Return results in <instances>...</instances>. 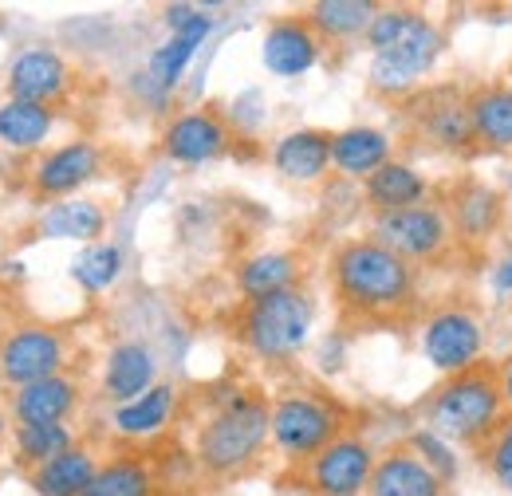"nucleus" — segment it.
Returning a JSON list of instances; mask_svg holds the SVG:
<instances>
[{
    "label": "nucleus",
    "mask_w": 512,
    "mask_h": 496,
    "mask_svg": "<svg viewBox=\"0 0 512 496\" xmlns=\"http://www.w3.org/2000/svg\"><path fill=\"white\" fill-rule=\"evenodd\" d=\"M446 52V32L438 20H430L426 12L418 16V24L386 52H375L371 56V67H367V83L386 95V99H402L418 87L422 75H430L438 60Z\"/></svg>",
    "instance_id": "nucleus-7"
},
{
    "label": "nucleus",
    "mask_w": 512,
    "mask_h": 496,
    "mask_svg": "<svg viewBox=\"0 0 512 496\" xmlns=\"http://www.w3.org/2000/svg\"><path fill=\"white\" fill-rule=\"evenodd\" d=\"M449 485L410 449V445H394L379 453L375 473L367 496H446Z\"/></svg>",
    "instance_id": "nucleus-18"
},
{
    "label": "nucleus",
    "mask_w": 512,
    "mask_h": 496,
    "mask_svg": "<svg viewBox=\"0 0 512 496\" xmlns=\"http://www.w3.org/2000/svg\"><path fill=\"white\" fill-rule=\"evenodd\" d=\"M123 276V248L119 245H87L79 252V260L71 264V280L83 292H107L115 280Z\"/></svg>",
    "instance_id": "nucleus-33"
},
{
    "label": "nucleus",
    "mask_w": 512,
    "mask_h": 496,
    "mask_svg": "<svg viewBox=\"0 0 512 496\" xmlns=\"http://www.w3.org/2000/svg\"><path fill=\"white\" fill-rule=\"evenodd\" d=\"M390 134L379 126H347L331 134V170L351 182H367L375 170H383L390 154Z\"/></svg>",
    "instance_id": "nucleus-22"
},
{
    "label": "nucleus",
    "mask_w": 512,
    "mask_h": 496,
    "mask_svg": "<svg viewBox=\"0 0 512 496\" xmlns=\"http://www.w3.org/2000/svg\"><path fill=\"white\" fill-rule=\"evenodd\" d=\"M158 493V469L150 465V457L138 453H119L99 461L91 485L83 496H154Z\"/></svg>",
    "instance_id": "nucleus-27"
},
{
    "label": "nucleus",
    "mask_w": 512,
    "mask_h": 496,
    "mask_svg": "<svg viewBox=\"0 0 512 496\" xmlns=\"http://www.w3.org/2000/svg\"><path fill=\"white\" fill-rule=\"evenodd\" d=\"M268 441L272 402L256 390H229L193 434V465L213 481H229L253 469Z\"/></svg>",
    "instance_id": "nucleus-2"
},
{
    "label": "nucleus",
    "mask_w": 512,
    "mask_h": 496,
    "mask_svg": "<svg viewBox=\"0 0 512 496\" xmlns=\"http://www.w3.org/2000/svg\"><path fill=\"white\" fill-rule=\"evenodd\" d=\"M430 182L422 170H414L410 162L402 158H390L383 170H375L367 182H363V201L375 209V213H398V209H414V205H426L430 201Z\"/></svg>",
    "instance_id": "nucleus-24"
},
{
    "label": "nucleus",
    "mask_w": 512,
    "mask_h": 496,
    "mask_svg": "<svg viewBox=\"0 0 512 496\" xmlns=\"http://www.w3.org/2000/svg\"><path fill=\"white\" fill-rule=\"evenodd\" d=\"M79 406V382L71 374L28 382L12 394V418L16 426H56L67 422Z\"/></svg>",
    "instance_id": "nucleus-21"
},
{
    "label": "nucleus",
    "mask_w": 512,
    "mask_h": 496,
    "mask_svg": "<svg viewBox=\"0 0 512 496\" xmlns=\"http://www.w3.org/2000/svg\"><path fill=\"white\" fill-rule=\"evenodd\" d=\"M418 8H410V4H386L375 12V20H371V28H367V36H363V44L371 48V56L375 52H386V48H394L414 24H418Z\"/></svg>",
    "instance_id": "nucleus-34"
},
{
    "label": "nucleus",
    "mask_w": 512,
    "mask_h": 496,
    "mask_svg": "<svg viewBox=\"0 0 512 496\" xmlns=\"http://www.w3.org/2000/svg\"><path fill=\"white\" fill-rule=\"evenodd\" d=\"M505 414L509 410H505V394H501L493 363H481L473 371L442 378L430 390V398L422 402L426 430L442 434L453 445H465L473 453L493 437Z\"/></svg>",
    "instance_id": "nucleus-3"
},
{
    "label": "nucleus",
    "mask_w": 512,
    "mask_h": 496,
    "mask_svg": "<svg viewBox=\"0 0 512 496\" xmlns=\"http://www.w3.org/2000/svg\"><path fill=\"white\" fill-rule=\"evenodd\" d=\"M67 87H71V67L52 48H28L8 67V99L52 107L64 99Z\"/></svg>",
    "instance_id": "nucleus-17"
},
{
    "label": "nucleus",
    "mask_w": 512,
    "mask_h": 496,
    "mask_svg": "<svg viewBox=\"0 0 512 496\" xmlns=\"http://www.w3.org/2000/svg\"><path fill=\"white\" fill-rule=\"evenodd\" d=\"M418 347H422V359L442 378L473 371L485 363V319L469 304H457V300L442 304L422 315Z\"/></svg>",
    "instance_id": "nucleus-6"
},
{
    "label": "nucleus",
    "mask_w": 512,
    "mask_h": 496,
    "mask_svg": "<svg viewBox=\"0 0 512 496\" xmlns=\"http://www.w3.org/2000/svg\"><path fill=\"white\" fill-rule=\"evenodd\" d=\"M477 461L493 477V485H501L505 493H512V414H505L501 426L493 430V437L477 449Z\"/></svg>",
    "instance_id": "nucleus-35"
},
{
    "label": "nucleus",
    "mask_w": 512,
    "mask_h": 496,
    "mask_svg": "<svg viewBox=\"0 0 512 496\" xmlns=\"http://www.w3.org/2000/svg\"><path fill=\"white\" fill-rule=\"evenodd\" d=\"M489 284H493V292H501V296H512V248L493 264V272H489Z\"/></svg>",
    "instance_id": "nucleus-37"
},
{
    "label": "nucleus",
    "mask_w": 512,
    "mask_h": 496,
    "mask_svg": "<svg viewBox=\"0 0 512 496\" xmlns=\"http://www.w3.org/2000/svg\"><path fill=\"white\" fill-rule=\"evenodd\" d=\"M103 229H107V209L87 197L52 201L36 221V233L56 237V241H95Z\"/></svg>",
    "instance_id": "nucleus-29"
},
{
    "label": "nucleus",
    "mask_w": 512,
    "mask_h": 496,
    "mask_svg": "<svg viewBox=\"0 0 512 496\" xmlns=\"http://www.w3.org/2000/svg\"><path fill=\"white\" fill-rule=\"evenodd\" d=\"M12 441H16V461L28 465V473L40 469V465H48L52 457L67 453L71 445H79L64 422H56V426H16Z\"/></svg>",
    "instance_id": "nucleus-32"
},
{
    "label": "nucleus",
    "mask_w": 512,
    "mask_h": 496,
    "mask_svg": "<svg viewBox=\"0 0 512 496\" xmlns=\"http://www.w3.org/2000/svg\"><path fill=\"white\" fill-rule=\"evenodd\" d=\"M379 8L383 4H371V0H316L304 16L320 32V40H359L367 36Z\"/></svg>",
    "instance_id": "nucleus-30"
},
{
    "label": "nucleus",
    "mask_w": 512,
    "mask_h": 496,
    "mask_svg": "<svg viewBox=\"0 0 512 496\" xmlns=\"http://www.w3.org/2000/svg\"><path fill=\"white\" fill-rule=\"evenodd\" d=\"M166 24H170V40L150 56L146 63V83L166 99L178 83H182V75H186V67L190 60L197 56V48H201V40L209 36V28H213V16H205L201 8H193V4H170L166 8Z\"/></svg>",
    "instance_id": "nucleus-13"
},
{
    "label": "nucleus",
    "mask_w": 512,
    "mask_h": 496,
    "mask_svg": "<svg viewBox=\"0 0 512 496\" xmlns=\"http://www.w3.org/2000/svg\"><path fill=\"white\" fill-rule=\"evenodd\" d=\"M469 123L477 150L512 154V95L505 83H481L469 91Z\"/></svg>",
    "instance_id": "nucleus-25"
},
{
    "label": "nucleus",
    "mask_w": 512,
    "mask_h": 496,
    "mask_svg": "<svg viewBox=\"0 0 512 496\" xmlns=\"http://www.w3.org/2000/svg\"><path fill=\"white\" fill-rule=\"evenodd\" d=\"M442 209H446L449 225H453L457 248L489 245L505 229V193L477 182V178H457L449 186Z\"/></svg>",
    "instance_id": "nucleus-12"
},
{
    "label": "nucleus",
    "mask_w": 512,
    "mask_h": 496,
    "mask_svg": "<svg viewBox=\"0 0 512 496\" xmlns=\"http://www.w3.org/2000/svg\"><path fill=\"white\" fill-rule=\"evenodd\" d=\"M312 323H316V304L308 288L300 284V288H284L264 300H253V304H241L233 331L249 355L264 363H288L304 351Z\"/></svg>",
    "instance_id": "nucleus-4"
},
{
    "label": "nucleus",
    "mask_w": 512,
    "mask_h": 496,
    "mask_svg": "<svg viewBox=\"0 0 512 496\" xmlns=\"http://www.w3.org/2000/svg\"><path fill=\"white\" fill-rule=\"evenodd\" d=\"M323 56L320 32L312 28L308 16H276L264 28L260 40V63L276 75V79H300L308 75Z\"/></svg>",
    "instance_id": "nucleus-15"
},
{
    "label": "nucleus",
    "mask_w": 512,
    "mask_h": 496,
    "mask_svg": "<svg viewBox=\"0 0 512 496\" xmlns=\"http://www.w3.org/2000/svg\"><path fill=\"white\" fill-rule=\"evenodd\" d=\"M0 382H4V374H0Z\"/></svg>",
    "instance_id": "nucleus-41"
},
{
    "label": "nucleus",
    "mask_w": 512,
    "mask_h": 496,
    "mask_svg": "<svg viewBox=\"0 0 512 496\" xmlns=\"http://www.w3.org/2000/svg\"><path fill=\"white\" fill-rule=\"evenodd\" d=\"M174 410H178V390L170 382H158L142 398H134L127 406H115L111 430L123 441H150L174 422Z\"/></svg>",
    "instance_id": "nucleus-26"
},
{
    "label": "nucleus",
    "mask_w": 512,
    "mask_h": 496,
    "mask_svg": "<svg viewBox=\"0 0 512 496\" xmlns=\"http://www.w3.org/2000/svg\"><path fill=\"white\" fill-rule=\"evenodd\" d=\"M272 166L280 178L300 182V186L323 182L331 170V134L316 130V126H300V130L280 134L272 146Z\"/></svg>",
    "instance_id": "nucleus-20"
},
{
    "label": "nucleus",
    "mask_w": 512,
    "mask_h": 496,
    "mask_svg": "<svg viewBox=\"0 0 512 496\" xmlns=\"http://www.w3.org/2000/svg\"><path fill=\"white\" fill-rule=\"evenodd\" d=\"M497 382H501V394H505V410L512 414V351L497 363Z\"/></svg>",
    "instance_id": "nucleus-38"
},
{
    "label": "nucleus",
    "mask_w": 512,
    "mask_h": 496,
    "mask_svg": "<svg viewBox=\"0 0 512 496\" xmlns=\"http://www.w3.org/2000/svg\"><path fill=\"white\" fill-rule=\"evenodd\" d=\"M233 146V130L229 123L209 111V107H197V111H182L174 115L166 130H162V154L178 166H205V162H217L221 154H229Z\"/></svg>",
    "instance_id": "nucleus-14"
},
{
    "label": "nucleus",
    "mask_w": 512,
    "mask_h": 496,
    "mask_svg": "<svg viewBox=\"0 0 512 496\" xmlns=\"http://www.w3.org/2000/svg\"><path fill=\"white\" fill-rule=\"evenodd\" d=\"M505 91H509V95H512V75H509V83H505Z\"/></svg>",
    "instance_id": "nucleus-40"
},
{
    "label": "nucleus",
    "mask_w": 512,
    "mask_h": 496,
    "mask_svg": "<svg viewBox=\"0 0 512 496\" xmlns=\"http://www.w3.org/2000/svg\"><path fill=\"white\" fill-rule=\"evenodd\" d=\"M56 126L52 107L24 103V99H4L0 103V142L8 150H40Z\"/></svg>",
    "instance_id": "nucleus-31"
},
{
    "label": "nucleus",
    "mask_w": 512,
    "mask_h": 496,
    "mask_svg": "<svg viewBox=\"0 0 512 496\" xmlns=\"http://www.w3.org/2000/svg\"><path fill=\"white\" fill-rule=\"evenodd\" d=\"M410 119H414L418 138L430 150L457 154V158L477 150L473 123H469V91H461V87H434V91L414 95Z\"/></svg>",
    "instance_id": "nucleus-10"
},
{
    "label": "nucleus",
    "mask_w": 512,
    "mask_h": 496,
    "mask_svg": "<svg viewBox=\"0 0 512 496\" xmlns=\"http://www.w3.org/2000/svg\"><path fill=\"white\" fill-rule=\"evenodd\" d=\"M379 453L359 434H339L304 465V485L316 496H363L371 485Z\"/></svg>",
    "instance_id": "nucleus-9"
},
{
    "label": "nucleus",
    "mask_w": 512,
    "mask_h": 496,
    "mask_svg": "<svg viewBox=\"0 0 512 496\" xmlns=\"http://www.w3.org/2000/svg\"><path fill=\"white\" fill-rule=\"evenodd\" d=\"M406 445H410V449H414V453H418V457H422V461H426V465H430L446 485L457 481L461 457L453 453V441H446L442 434H434V430H426V426H422V430H414V434H410Z\"/></svg>",
    "instance_id": "nucleus-36"
},
{
    "label": "nucleus",
    "mask_w": 512,
    "mask_h": 496,
    "mask_svg": "<svg viewBox=\"0 0 512 496\" xmlns=\"http://www.w3.org/2000/svg\"><path fill=\"white\" fill-rule=\"evenodd\" d=\"M331 292L347 319H402L418 304V268L375 237H351L331 252Z\"/></svg>",
    "instance_id": "nucleus-1"
},
{
    "label": "nucleus",
    "mask_w": 512,
    "mask_h": 496,
    "mask_svg": "<svg viewBox=\"0 0 512 496\" xmlns=\"http://www.w3.org/2000/svg\"><path fill=\"white\" fill-rule=\"evenodd\" d=\"M339 434H347V414L335 398L288 390L272 402V445L292 465H308Z\"/></svg>",
    "instance_id": "nucleus-5"
},
{
    "label": "nucleus",
    "mask_w": 512,
    "mask_h": 496,
    "mask_svg": "<svg viewBox=\"0 0 512 496\" xmlns=\"http://www.w3.org/2000/svg\"><path fill=\"white\" fill-rule=\"evenodd\" d=\"M67 367V339L56 327L44 323H28L4 335L0 343V374L4 382H12L16 390L40 378H56Z\"/></svg>",
    "instance_id": "nucleus-11"
},
{
    "label": "nucleus",
    "mask_w": 512,
    "mask_h": 496,
    "mask_svg": "<svg viewBox=\"0 0 512 496\" xmlns=\"http://www.w3.org/2000/svg\"><path fill=\"white\" fill-rule=\"evenodd\" d=\"M154 496H182V493H166V489H158Z\"/></svg>",
    "instance_id": "nucleus-39"
},
{
    "label": "nucleus",
    "mask_w": 512,
    "mask_h": 496,
    "mask_svg": "<svg viewBox=\"0 0 512 496\" xmlns=\"http://www.w3.org/2000/svg\"><path fill=\"white\" fill-rule=\"evenodd\" d=\"M103 398L115 402V406H127L134 398H142L150 386H158V359L146 343L127 339V343H115L103 359Z\"/></svg>",
    "instance_id": "nucleus-19"
},
{
    "label": "nucleus",
    "mask_w": 512,
    "mask_h": 496,
    "mask_svg": "<svg viewBox=\"0 0 512 496\" xmlns=\"http://www.w3.org/2000/svg\"><path fill=\"white\" fill-rule=\"evenodd\" d=\"M95 469H99V457L87 445H71L67 453L52 457L48 465L32 469L28 473V485L40 496H83V489L95 477Z\"/></svg>",
    "instance_id": "nucleus-28"
},
{
    "label": "nucleus",
    "mask_w": 512,
    "mask_h": 496,
    "mask_svg": "<svg viewBox=\"0 0 512 496\" xmlns=\"http://www.w3.org/2000/svg\"><path fill=\"white\" fill-rule=\"evenodd\" d=\"M99 170H103V150L87 138H75V142H64V146H56L52 154L40 158V166L32 174V186L40 197L56 201V197H71L91 178H99Z\"/></svg>",
    "instance_id": "nucleus-16"
},
{
    "label": "nucleus",
    "mask_w": 512,
    "mask_h": 496,
    "mask_svg": "<svg viewBox=\"0 0 512 496\" xmlns=\"http://www.w3.org/2000/svg\"><path fill=\"white\" fill-rule=\"evenodd\" d=\"M371 237L398 252L406 264H438L457 248L453 225H449L446 209L438 201L414 205V209H398V213H375L371 221Z\"/></svg>",
    "instance_id": "nucleus-8"
},
{
    "label": "nucleus",
    "mask_w": 512,
    "mask_h": 496,
    "mask_svg": "<svg viewBox=\"0 0 512 496\" xmlns=\"http://www.w3.org/2000/svg\"><path fill=\"white\" fill-rule=\"evenodd\" d=\"M300 272H304V264H300L296 252L264 248V252H253V256H245V260L237 264L233 284H237L241 300L253 304V300H264V296H272V292L300 288Z\"/></svg>",
    "instance_id": "nucleus-23"
}]
</instances>
